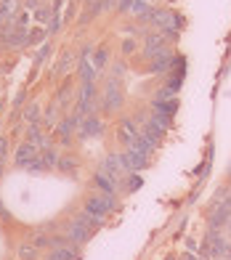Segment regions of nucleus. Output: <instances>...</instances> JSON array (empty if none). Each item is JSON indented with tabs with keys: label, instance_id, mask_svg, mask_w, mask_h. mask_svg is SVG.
<instances>
[{
	"label": "nucleus",
	"instance_id": "f257e3e1",
	"mask_svg": "<svg viewBox=\"0 0 231 260\" xmlns=\"http://www.w3.org/2000/svg\"><path fill=\"white\" fill-rule=\"evenodd\" d=\"M152 27H157V29H162L165 35H168V29H173V35H176L181 27H183V19L178 16V14H173L170 8H154V16H152V21H149Z\"/></svg>",
	"mask_w": 231,
	"mask_h": 260
},
{
	"label": "nucleus",
	"instance_id": "f03ea898",
	"mask_svg": "<svg viewBox=\"0 0 231 260\" xmlns=\"http://www.w3.org/2000/svg\"><path fill=\"white\" fill-rule=\"evenodd\" d=\"M114 207H117V202H114L112 194H93L85 202V212L88 215H96V218H107Z\"/></svg>",
	"mask_w": 231,
	"mask_h": 260
},
{
	"label": "nucleus",
	"instance_id": "7ed1b4c3",
	"mask_svg": "<svg viewBox=\"0 0 231 260\" xmlns=\"http://www.w3.org/2000/svg\"><path fill=\"white\" fill-rule=\"evenodd\" d=\"M165 53H168V35L165 32H149L144 40V58L154 61L157 56H165Z\"/></svg>",
	"mask_w": 231,
	"mask_h": 260
},
{
	"label": "nucleus",
	"instance_id": "20e7f679",
	"mask_svg": "<svg viewBox=\"0 0 231 260\" xmlns=\"http://www.w3.org/2000/svg\"><path fill=\"white\" fill-rule=\"evenodd\" d=\"M90 234H93V229H88L80 218H75L72 223H69V229H67V236H69V242H72L75 247L85 244V242L90 239Z\"/></svg>",
	"mask_w": 231,
	"mask_h": 260
},
{
	"label": "nucleus",
	"instance_id": "39448f33",
	"mask_svg": "<svg viewBox=\"0 0 231 260\" xmlns=\"http://www.w3.org/2000/svg\"><path fill=\"white\" fill-rule=\"evenodd\" d=\"M120 157V165H122V170H133V173H138L146 165V154H141V151H136V149H128V151H122V154H117Z\"/></svg>",
	"mask_w": 231,
	"mask_h": 260
},
{
	"label": "nucleus",
	"instance_id": "423d86ee",
	"mask_svg": "<svg viewBox=\"0 0 231 260\" xmlns=\"http://www.w3.org/2000/svg\"><path fill=\"white\" fill-rule=\"evenodd\" d=\"M101 133H104V125H101L98 117H93V114L83 117V122L77 125V136L80 138H93V136H101Z\"/></svg>",
	"mask_w": 231,
	"mask_h": 260
},
{
	"label": "nucleus",
	"instance_id": "0eeeda50",
	"mask_svg": "<svg viewBox=\"0 0 231 260\" xmlns=\"http://www.w3.org/2000/svg\"><path fill=\"white\" fill-rule=\"evenodd\" d=\"M35 157H38V146H32L29 141H24V144L16 149V154H14V159H16L19 168H29Z\"/></svg>",
	"mask_w": 231,
	"mask_h": 260
},
{
	"label": "nucleus",
	"instance_id": "6e6552de",
	"mask_svg": "<svg viewBox=\"0 0 231 260\" xmlns=\"http://www.w3.org/2000/svg\"><path fill=\"white\" fill-rule=\"evenodd\" d=\"M93 96H96V90H93V82H83V90H80V104H77V109L88 114L90 109H93Z\"/></svg>",
	"mask_w": 231,
	"mask_h": 260
},
{
	"label": "nucleus",
	"instance_id": "1a4fd4ad",
	"mask_svg": "<svg viewBox=\"0 0 231 260\" xmlns=\"http://www.w3.org/2000/svg\"><path fill=\"white\" fill-rule=\"evenodd\" d=\"M120 104H122V93H120V88L109 85V90L104 93V101H101L104 112H114V109H120Z\"/></svg>",
	"mask_w": 231,
	"mask_h": 260
},
{
	"label": "nucleus",
	"instance_id": "9d476101",
	"mask_svg": "<svg viewBox=\"0 0 231 260\" xmlns=\"http://www.w3.org/2000/svg\"><path fill=\"white\" fill-rule=\"evenodd\" d=\"M170 67H173V56L165 53V56H157L154 61H149V72H152V75H162V72H170Z\"/></svg>",
	"mask_w": 231,
	"mask_h": 260
},
{
	"label": "nucleus",
	"instance_id": "9b49d317",
	"mask_svg": "<svg viewBox=\"0 0 231 260\" xmlns=\"http://www.w3.org/2000/svg\"><path fill=\"white\" fill-rule=\"evenodd\" d=\"M88 56H90V48H83V61H80L77 72H80V77H83V82H93V77H96V69L88 64Z\"/></svg>",
	"mask_w": 231,
	"mask_h": 260
},
{
	"label": "nucleus",
	"instance_id": "f8f14e48",
	"mask_svg": "<svg viewBox=\"0 0 231 260\" xmlns=\"http://www.w3.org/2000/svg\"><path fill=\"white\" fill-rule=\"evenodd\" d=\"M48 260H77V250L75 244H67V247H53Z\"/></svg>",
	"mask_w": 231,
	"mask_h": 260
},
{
	"label": "nucleus",
	"instance_id": "ddd939ff",
	"mask_svg": "<svg viewBox=\"0 0 231 260\" xmlns=\"http://www.w3.org/2000/svg\"><path fill=\"white\" fill-rule=\"evenodd\" d=\"M93 183L101 188V194H114V181H112V175L96 173V175H93Z\"/></svg>",
	"mask_w": 231,
	"mask_h": 260
},
{
	"label": "nucleus",
	"instance_id": "4468645a",
	"mask_svg": "<svg viewBox=\"0 0 231 260\" xmlns=\"http://www.w3.org/2000/svg\"><path fill=\"white\" fill-rule=\"evenodd\" d=\"M27 141H29L32 146H48V138H45V133L40 130V125H32V127H29Z\"/></svg>",
	"mask_w": 231,
	"mask_h": 260
},
{
	"label": "nucleus",
	"instance_id": "2eb2a0df",
	"mask_svg": "<svg viewBox=\"0 0 231 260\" xmlns=\"http://www.w3.org/2000/svg\"><path fill=\"white\" fill-rule=\"evenodd\" d=\"M72 61H75V56L67 51V53L59 58V64H56V75H69V69H72Z\"/></svg>",
	"mask_w": 231,
	"mask_h": 260
},
{
	"label": "nucleus",
	"instance_id": "dca6fc26",
	"mask_svg": "<svg viewBox=\"0 0 231 260\" xmlns=\"http://www.w3.org/2000/svg\"><path fill=\"white\" fill-rule=\"evenodd\" d=\"M19 257L21 260H38V247H35L32 242L29 244H21L19 247Z\"/></svg>",
	"mask_w": 231,
	"mask_h": 260
},
{
	"label": "nucleus",
	"instance_id": "f3484780",
	"mask_svg": "<svg viewBox=\"0 0 231 260\" xmlns=\"http://www.w3.org/2000/svg\"><path fill=\"white\" fill-rule=\"evenodd\" d=\"M40 157H43V162H45V170H51V168H56V165H59V154H56L53 149H45Z\"/></svg>",
	"mask_w": 231,
	"mask_h": 260
},
{
	"label": "nucleus",
	"instance_id": "a211bd4d",
	"mask_svg": "<svg viewBox=\"0 0 231 260\" xmlns=\"http://www.w3.org/2000/svg\"><path fill=\"white\" fill-rule=\"evenodd\" d=\"M152 120L159 125V127H170V120H173V114H168V112H159V109H154V114H152Z\"/></svg>",
	"mask_w": 231,
	"mask_h": 260
},
{
	"label": "nucleus",
	"instance_id": "6ab92c4d",
	"mask_svg": "<svg viewBox=\"0 0 231 260\" xmlns=\"http://www.w3.org/2000/svg\"><path fill=\"white\" fill-rule=\"evenodd\" d=\"M120 168H122L120 157H107V159H104V173H107V175H114Z\"/></svg>",
	"mask_w": 231,
	"mask_h": 260
},
{
	"label": "nucleus",
	"instance_id": "aec40b11",
	"mask_svg": "<svg viewBox=\"0 0 231 260\" xmlns=\"http://www.w3.org/2000/svg\"><path fill=\"white\" fill-rule=\"evenodd\" d=\"M24 117H27L32 125H38V120H40V104H29L27 109H24Z\"/></svg>",
	"mask_w": 231,
	"mask_h": 260
},
{
	"label": "nucleus",
	"instance_id": "412c9836",
	"mask_svg": "<svg viewBox=\"0 0 231 260\" xmlns=\"http://www.w3.org/2000/svg\"><path fill=\"white\" fill-rule=\"evenodd\" d=\"M107 64H109V51H107V48H98V51H96V64H93V69L98 72V69H104Z\"/></svg>",
	"mask_w": 231,
	"mask_h": 260
},
{
	"label": "nucleus",
	"instance_id": "4be33fe9",
	"mask_svg": "<svg viewBox=\"0 0 231 260\" xmlns=\"http://www.w3.org/2000/svg\"><path fill=\"white\" fill-rule=\"evenodd\" d=\"M14 8H16V0H3V3H0V21L14 14Z\"/></svg>",
	"mask_w": 231,
	"mask_h": 260
},
{
	"label": "nucleus",
	"instance_id": "5701e85b",
	"mask_svg": "<svg viewBox=\"0 0 231 260\" xmlns=\"http://www.w3.org/2000/svg\"><path fill=\"white\" fill-rule=\"evenodd\" d=\"M56 168H59L61 173H75V168H77V165H75V159H67V157H61Z\"/></svg>",
	"mask_w": 231,
	"mask_h": 260
},
{
	"label": "nucleus",
	"instance_id": "b1692460",
	"mask_svg": "<svg viewBox=\"0 0 231 260\" xmlns=\"http://www.w3.org/2000/svg\"><path fill=\"white\" fill-rule=\"evenodd\" d=\"M138 186H141V175L133 173V175H130V181H128V186H125V188H128V191H136Z\"/></svg>",
	"mask_w": 231,
	"mask_h": 260
},
{
	"label": "nucleus",
	"instance_id": "393cba45",
	"mask_svg": "<svg viewBox=\"0 0 231 260\" xmlns=\"http://www.w3.org/2000/svg\"><path fill=\"white\" fill-rule=\"evenodd\" d=\"M6 154H8V141H6L3 136H0V162L6 159Z\"/></svg>",
	"mask_w": 231,
	"mask_h": 260
},
{
	"label": "nucleus",
	"instance_id": "a878e982",
	"mask_svg": "<svg viewBox=\"0 0 231 260\" xmlns=\"http://www.w3.org/2000/svg\"><path fill=\"white\" fill-rule=\"evenodd\" d=\"M136 51V43L133 40H122V53H133Z\"/></svg>",
	"mask_w": 231,
	"mask_h": 260
},
{
	"label": "nucleus",
	"instance_id": "bb28decb",
	"mask_svg": "<svg viewBox=\"0 0 231 260\" xmlns=\"http://www.w3.org/2000/svg\"><path fill=\"white\" fill-rule=\"evenodd\" d=\"M45 122H48V125H53V122H56V104L48 109V114H45Z\"/></svg>",
	"mask_w": 231,
	"mask_h": 260
},
{
	"label": "nucleus",
	"instance_id": "cd10ccee",
	"mask_svg": "<svg viewBox=\"0 0 231 260\" xmlns=\"http://www.w3.org/2000/svg\"><path fill=\"white\" fill-rule=\"evenodd\" d=\"M48 51H51V48H48V45H43V48H40V53H38V58H35V61H38V64H40V61H43V58H45V56H48Z\"/></svg>",
	"mask_w": 231,
	"mask_h": 260
},
{
	"label": "nucleus",
	"instance_id": "c85d7f7f",
	"mask_svg": "<svg viewBox=\"0 0 231 260\" xmlns=\"http://www.w3.org/2000/svg\"><path fill=\"white\" fill-rule=\"evenodd\" d=\"M35 16H38V21H45V19H48V11L40 8V11H35Z\"/></svg>",
	"mask_w": 231,
	"mask_h": 260
},
{
	"label": "nucleus",
	"instance_id": "c756f323",
	"mask_svg": "<svg viewBox=\"0 0 231 260\" xmlns=\"http://www.w3.org/2000/svg\"><path fill=\"white\" fill-rule=\"evenodd\" d=\"M130 3H133V0H120L117 8H120V11H128V8H130Z\"/></svg>",
	"mask_w": 231,
	"mask_h": 260
},
{
	"label": "nucleus",
	"instance_id": "7c9ffc66",
	"mask_svg": "<svg viewBox=\"0 0 231 260\" xmlns=\"http://www.w3.org/2000/svg\"><path fill=\"white\" fill-rule=\"evenodd\" d=\"M181 260H202V257H194V255H189V252H186V255H183Z\"/></svg>",
	"mask_w": 231,
	"mask_h": 260
},
{
	"label": "nucleus",
	"instance_id": "2f4dec72",
	"mask_svg": "<svg viewBox=\"0 0 231 260\" xmlns=\"http://www.w3.org/2000/svg\"><path fill=\"white\" fill-rule=\"evenodd\" d=\"M0 215H3V218H8V212L3 210V205H0Z\"/></svg>",
	"mask_w": 231,
	"mask_h": 260
},
{
	"label": "nucleus",
	"instance_id": "473e14b6",
	"mask_svg": "<svg viewBox=\"0 0 231 260\" xmlns=\"http://www.w3.org/2000/svg\"><path fill=\"white\" fill-rule=\"evenodd\" d=\"M0 112H3V101H0Z\"/></svg>",
	"mask_w": 231,
	"mask_h": 260
},
{
	"label": "nucleus",
	"instance_id": "72a5a7b5",
	"mask_svg": "<svg viewBox=\"0 0 231 260\" xmlns=\"http://www.w3.org/2000/svg\"><path fill=\"white\" fill-rule=\"evenodd\" d=\"M168 260H176V257H168Z\"/></svg>",
	"mask_w": 231,
	"mask_h": 260
}]
</instances>
